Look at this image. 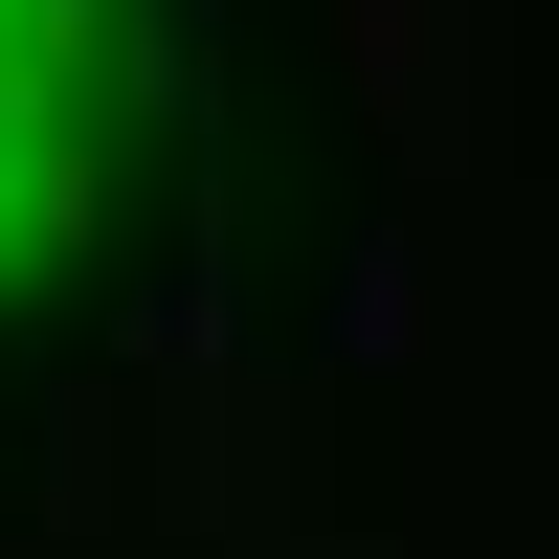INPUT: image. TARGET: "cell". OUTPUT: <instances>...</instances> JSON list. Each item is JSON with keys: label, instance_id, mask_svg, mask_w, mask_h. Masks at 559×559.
I'll use <instances>...</instances> for the list:
<instances>
[{"label": "cell", "instance_id": "6da1fadb", "mask_svg": "<svg viewBox=\"0 0 559 559\" xmlns=\"http://www.w3.org/2000/svg\"><path fill=\"white\" fill-rule=\"evenodd\" d=\"M90 45H112V0H0V247L23 224H68L90 202Z\"/></svg>", "mask_w": 559, "mask_h": 559}]
</instances>
